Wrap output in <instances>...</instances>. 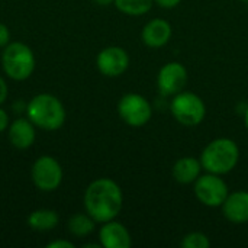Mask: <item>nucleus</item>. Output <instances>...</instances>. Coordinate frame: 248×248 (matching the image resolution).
Returning <instances> with one entry per match:
<instances>
[{"label":"nucleus","mask_w":248,"mask_h":248,"mask_svg":"<svg viewBox=\"0 0 248 248\" xmlns=\"http://www.w3.org/2000/svg\"><path fill=\"white\" fill-rule=\"evenodd\" d=\"M124 206V193L119 185L108 177L93 180L84 193L86 212L100 224L115 219Z\"/></svg>","instance_id":"obj_1"},{"label":"nucleus","mask_w":248,"mask_h":248,"mask_svg":"<svg viewBox=\"0 0 248 248\" xmlns=\"http://www.w3.org/2000/svg\"><path fill=\"white\" fill-rule=\"evenodd\" d=\"M199 160L205 171L224 176L237 167L240 161V147L231 138H217L203 148Z\"/></svg>","instance_id":"obj_2"},{"label":"nucleus","mask_w":248,"mask_h":248,"mask_svg":"<svg viewBox=\"0 0 248 248\" xmlns=\"http://www.w3.org/2000/svg\"><path fill=\"white\" fill-rule=\"evenodd\" d=\"M28 119L38 128L55 131L64 125L65 109L62 103L52 94L41 93L31 99L26 106Z\"/></svg>","instance_id":"obj_3"},{"label":"nucleus","mask_w":248,"mask_h":248,"mask_svg":"<svg viewBox=\"0 0 248 248\" xmlns=\"http://www.w3.org/2000/svg\"><path fill=\"white\" fill-rule=\"evenodd\" d=\"M1 65L4 73L16 80L22 81L31 77L35 70V57L32 49L22 42H10L4 46L1 55Z\"/></svg>","instance_id":"obj_4"},{"label":"nucleus","mask_w":248,"mask_h":248,"mask_svg":"<svg viewBox=\"0 0 248 248\" xmlns=\"http://www.w3.org/2000/svg\"><path fill=\"white\" fill-rule=\"evenodd\" d=\"M170 112L183 126H198L206 116V106L202 97L193 92H180L171 97Z\"/></svg>","instance_id":"obj_5"},{"label":"nucleus","mask_w":248,"mask_h":248,"mask_svg":"<svg viewBox=\"0 0 248 248\" xmlns=\"http://www.w3.org/2000/svg\"><path fill=\"white\" fill-rule=\"evenodd\" d=\"M193 192L202 205L208 208H221L230 193V189L219 174L206 171V174H201L193 183Z\"/></svg>","instance_id":"obj_6"},{"label":"nucleus","mask_w":248,"mask_h":248,"mask_svg":"<svg viewBox=\"0 0 248 248\" xmlns=\"http://www.w3.org/2000/svg\"><path fill=\"white\" fill-rule=\"evenodd\" d=\"M118 113L126 125L141 128L151 121L153 106L142 94L126 93L118 102Z\"/></svg>","instance_id":"obj_7"},{"label":"nucleus","mask_w":248,"mask_h":248,"mask_svg":"<svg viewBox=\"0 0 248 248\" xmlns=\"http://www.w3.org/2000/svg\"><path fill=\"white\" fill-rule=\"evenodd\" d=\"M189 81V73L182 62L170 61L164 64L157 74V87L161 96L173 97L185 90Z\"/></svg>","instance_id":"obj_8"},{"label":"nucleus","mask_w":248,"mask_h":248,"mask_svg":"<svg viewBox=\"0 0 248 248\" xmlns=\"http://www.w3.org/2000/svg\"><path fill=\"white\" fill-rule=\"evenodd\" d=\"M32 182L44 192L55 190L62 182V169L51 155L39 157L32 166Z\"/></svg>","instance_id":"obj_9"},{"label":"nucleus","mask_w":248,"mask_h":248,"mask_svg":"<svg viewBox=\"0 0 248 248\" xmlns=\"http://www.w3.org/2000/svg\"><path fill=\"white\" fill-rule=\"evenodd\" d=\"M99 71L106 77H119L129 67V55L122 46H106L96 58Z\"/></svg>","instance_id":"obj_10"},{"label":"nucleus","mask_w":248,"mask_h":248,"mask_svg":"<svg viewBox=\"0 0 248 248\" xmlns=\"http://www.w3.org/2000/svg\"><path fill=\"white\" fill-rule=\"evenodd\" d=\"M173 29L169 20L155 17L145 23L141 31V39L148 48H163L171 39Z\"/></svg>","instance_id":"obj_11"},{"label":"nucleus","mask_w":248,"mask_h":248,"mask_svg":"<svg viewBox=\"0 0 248 248\" xmlns=\"http://www.w3.org/2000/svg\"><path fill=\"white\" fill-rule=\"evenodd\" d=\"M222 215L227 221L235 225L248 222V192L237 190L228 193L225 202L222 203Z\"/></svg>","instance_id":"obj_12"},{"label":"nucleus","mask_w":248,"mask_h":248,"mask_svg":"<svg viewBox=\"0 0 248 248\" xmlns=\"http://www.w3.org/2000/svg\"><path fill=\"white\" fill-rule=\"evenodd\" d=\"M100 246L105 248H129L132 246V238L126 227L115 219L108 221L102 225L99 231Z\"/></svg>","instance_id":"obj_13"},{"label":"nucleus","mask_w":248,"mask_h":248,"mask_svg":"<svg viewBox=\"0 0 248 248\" xmlns=\"http://www.w3.org/2000/svg\"><path fill=\"white\" fill-rule=\"evenodd\" d=\"M202 163L195 157H182L179 158L171 169L173 179L180 185H193L198 177L202 174Z\"/></svg>","instance_id":"obj_14"},{"label":"nucleus","mask_w":248,"mask_h":248,"mask_svg":"<svg viewBox=\"0 0 248 248\" xmlns=\"http://www.w3.org/2000/svg\"><path fill=\"white\" fill-rule=\"evenodd\" d=\"M9 141L19 150L29 148L35 141V128L29 119H16L9 126Z\"/></svg>","instance_id":"obj_15"},{"label":"nucleus","mask_w":248,"mask_h":248,"mask_svg":"<svg viewBox=\"0 0 248 248\" xmlns=\"http://www.w3.org/2000/svg\"><path fill=\"white\" fill-rule=\"evenodd\" d=\"M58 224V215L52 209H38L28 217V225L35 231H51Z\"/></svg>","instance_id":"obj_16"},{"label":"nucleus","mask_w":248,"mask_h":248,"mask_svg":"<svg viewBox=\"0 0 248 248\" xmlns=\"http://www.w3.org/2000/svg\"><path fill=\"white\" fill-rule=\"evenodd\" d=\"M94 224L96 221L89 215V214H74L68 219V231L78 238L87 237L94 231Z\"/></svg>","instance_id":"obj_17"},{"label":"nucleus","mask_w":248,"mask_h":248,"mask_svg":"<svg viewBox=\"0 0 248 248\" xmlns=\"http://www.w3.org/2000/svg\"><path fill=\"white\" fill-rule=\"evenodd\" d=\"M116 9L128 16H142L153 7L154 0H115Z\"/></svg>","instance_id":"obj_18"},{"label":"nucleus","mask_w":248,"mask_h":248,"mask_svg":"<svg viewBox=\"0 0 248 248\" xmlns=\"http://www.w3.org/2000/svg\"><path fill=\"white\" fill-rule=\"evenodd\" d=\"M180 246L183 248H209L211 240L206 234L193 231L183 237V240L180 241Z\"/></svg>","instance_id":"obj_19"},{"label":"nucleus","mask_w":248,"mask_h":248,"mask_svg":"<svg viewBox=\"0 0 248 248\" xmlns=\"http://www.w3.org/2000/svg\"><path fill=\"white\" fill-rule=\"evenodd\" d=\"M10 41V32L7 29V26L4 23L0 22V48L6 46Z\"/></svg>","instance_id":"obj_20"},{"label":"nucleus","mask_w":248,"mask_h":248,"mask_svg":"<svg viewBox=\"0 0 248 248\" xmlns=\"http://www.w3.org/2000/svg\"><path fill=\"white\" fill-rule=\"evenodd\" d=\"M155 4H158L163 9H173L182 3V0H154Z\"/></svg>","instance_id":"obj_21"},{"label":"nucleus","mask_w":248,"mask_h":248,"mask_svg":"<svg viewBox=\"0 0 248 248\" xmlns=\"http://www.w3.org/2000/svg\"><path fill=\"white\" fill-rule=\"evenodd\" d=\"M48 248H74V244L70 243V241H65V240H60V241H52L49 243Z\"/></svg>","instance_id":"obj_22"},{"label":"nucleus","mask_w":248,"mask_h":248,"mask_svg":"<svg viewBox=\"0 0 248 248\" xmlns=\"http://www.w3.org/2000/svg\"><path fill=\"white\" fill-rule=\"evenodd\" d=\"M9 128V115L6 113V110L0 109V132L6 131Z\"/></svg>","instance_id":"obj_23"},{"label":"nucleus","mask_w":248,"mask_h":248,"mask_svg":"<svg viewBox=\"0 0 248 248\" xmlns=\"http://www.w3.org/2000/svg\"><path fill=\"white\" fill-rule=\"evenodd\" d=\"M6 97H7V84L0 76V105L6 100Z\"/></svg>","instance_id":"obj_24"},{"label":"nucleus","mask_w":248,"mask_h":248,"mask_svg":"<svg viewBox=\"0 0 248 248\" xmlns=\"http://www.w3.org/2000/svg\"><path fill=\"white\" fill-rule=\"evenodd\" d=\"M93 1L99 6H109V4L115 3V0H93Z\"/></svg>","instance_id":"obj_25"},{"label":"nucleus","mask_w":248,"mask_h":248,"mask_svg":"<svg viewBox=\"0 0 248 248\" xmlns=\"http://www.w3.org/2000/svg\"><path fill=\"white\" fill-rule=\"evenodd\" d=\"M244 125H246V128L248 129V106L247 109H246V112H244Z\"/></svg>","instance_id":"obj_26"},{"label":"nucleus","mask_w":248,"mask_h":248,"mask_svg":"<svg viewBox=\"0 0 248 248\" xmlns=\"http://www.w3.org/2000/svg\"><path fill=\"white\" fill-rule=\"evenodd\" d=\"M240 1H248V0H240Z\"/></svg>","instance_id":"obj_27"}]
</instances>
